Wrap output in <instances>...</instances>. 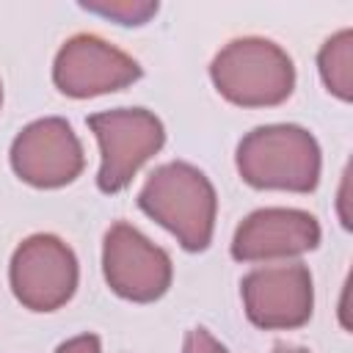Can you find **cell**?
<instances>
[{
    "instance_id": "1",
    "label": "cell",
    "mask_w": 353,
    "mask_h": 353,
    "mask_svg": "<svg viewBox=\"0 0 353 353\" xmlns=\"http://www.w3.org/2000/svg\"><path fill=\"white\" fill-rule=\"evenodd\" d=\"M138 207L188 251H204L212 240L218 196L212 182L190 163L174 160L154 168L138 193Z\"/></svg>"
},
{
    "instance_id": "2",
    "label": "cell",
    "mask_w": 353,
    "mask_h": 353,
    "mask_svg": "<svg viewBox=\"0 0 353 353\" xmlns=\"http://www.w3.org/2000/svg\"><path fill=\"white\" fill-rule=\"evenodd\" d=\"M237 171L259 190L309 193L320 182V146L298 124L256 127L237 146Z\"/></svg>"
},
{
    "instance_id": "3",
    "label": "cell",
    "mask_w": 353,
    "mask_h": 353,
    "mask_svg": "<svg viewBox=\"0 0 353 353\" xmlns=\"http://www.w3.org/2000/svg\"><path fill=\"white\" fill-rule=\"evenodd\" d=\"M221 97L240 108L281 105L295 88L292 58L270 39L245 36L229 41L210 66Z\"/></svg>"
},
{
    "instance_id": "4",
    "label": "cell",
    "mask_w": 353,
    "mask_h": 353,
    "mask_svg": "<svg viewBox=\"0 0 353 353\" xmlns=\"http://www.w3.org/2000/svg\"><path fill=\"white\" fill-rule=\"evenodd\" d=\"M99 143L97 185L102 193H119L132 182L138 168L154 157L165 141L163 121L143 108H116L88 116Z\"/></svg>"
},
{
    "instance_id": "5",
    "label": "cell",
    "mask_w": 353,
    "mask_h": 353,
    "mask_svg": "<svg viewBox=\"0 0 353 353\" xmlns=\"http://www.w3.org/2000/svg\"><path fill=\"white\" fill-rule=\"evenodd\" d=\"M77 256L55 234L22 240L11 256L8 279L17 301L30 312H55L77 290Z\"/></svg>"
},
{
    "instance_id": "6",
    "label": "cell",
    "mask_w": 353,
    "mask_h": 353,
    "mask_svg": "<svg viewBox=\"0 0 353 353\" xmlns=\"http://www.w3.org/2000/svg\"><path fill=\"white\" fill-rule=\"evenodd\" d=\"M102 273L108 287L135 303H152L171 287V256L135 226L119 221L102 243Z\"/></svg>"
},
{
    "instance_id": "7",
    "label": "cell",
    "mask_w": 353,
    "mask_h": 353,
    "mask_svg": "<svg viewBox=\"0 0 353 353\" xmlns=\"http://www.w3.org/2000/svg\"><path fill=\"white\" fill-rule=\"evenodd\" d=\"M240 292L245 314L256 328L290 331L312 317L314 287L309 268L301 262L256 268L243 279Z\"/></svg>"
},
{
    "instance_id": "8",
    "label": "cell",
    "mask_w": 353,
    "mask_h": 353,
    "mask_svg": "<svg viewBox=\"0 0 353 353\" xmlns=\"http://www.w3.org/2000/svg\"><path fill=\"white\" fill-rule=\"evenodd\" d=\"M83 165V143L72 124L58 116H47L22 127L11 143V168L33 188L69 185L80 176Z\"/></svg>"
},
{
    "instance_id": "9",
    "label": "cell",
    "mask_w": 353,
    "mask_h": 353,
    "mask_svg": "<svg viewBox=\"0 0 353 353\" xmlns=\"http://www.w3.org/2000/svg\"><path fill=\"white\" fill-rule=\"evenodd\" d=\"M138 77L141 66L135 58L91 33L72 36L58 50L52 63V80L58 91L74 99L121 91Z\"/></svg>"
},
{
    "instance_id": "10",
    "label": "cell",
    "mask_w": 353,
    "mask_h": 353,
    "mask_svg": "<svg viewBox=\"0 0 353 353\" xmlns=\"http://www.w3.org/2000/svg\"><path fill=\"white\" fill-rule=\"evenodd\" d=\"M320 243V223L306 210L265 207L251 212L232 237V256L237 262L290 259L314 251Z\"/></svg>"
},
{
    "instance_id": "11",
    "label": "cell",
    "mask_w": 353,
    "mask_h": 353,
    "mask_svg": "<svg viewBox=\"0 0 353 353\" xmlns=\"http://www.w3.org/2000/svg\"><path fill=\"white\" fill-rule=\"evenodd\" d=\"M317 69L325 88L342 102L353 99V30L345 28L325 39L317 55Z\"/></svg>"
},
{
    "instance_id": "12",
    "label": "cell",
    "mask_w": 353,
    "mask_h": 353,
    "mask_svg": "<svg viewBox=\"0 0 353 353\" xmlns=\"http://www.w3.org/2000/svg\"><path fill=\"white\" fill-rule=\"evenodd\" d=\"M80 6L91 14L113 19L119 25H143L157 14L154 0H85Z\"/></svg>"
},
{
    "instance_id": "13",
    "label": "cell",
    "mask_w": 353,
    "mask_h": 353,
    "mask_svg": "<svg viewBox=\"0 0 353 353\" xmlns=\"http://www.w3.org/2000/svg\"><path fill=\"white\" fill-rule=\"evenodd\" d=\"M182 353H229L207 328H193L188 331L185 336V345H182Z\"/></svg>"
},
{
    "instance_id": "14",
    "label": "cell",
    "mask_w": 353,
    "mask_h": 353,
    "mask_svg": "<svg viewBox=\"0 0 353 353\" xmlns=\"http://www.w3.org/2000/svg\"><path fill=\"white\" fill-rule=\"evenodd\" d=\"M55 353H102V350H99V336H94V334L72 336V339H66L63 345H58Z\"/></svg>"
},
{
    "instance_id": "15",
    "label": "cell",
    "mask_w": 353,
    "mask_h": 353,
    "mask_svg": "<svg viewBox=\"0 0 353 353\" xmlns=\"http://www.w3.org/2000/svg\"><path fill=\"white\" fill-rule=\"evenodd\" d=\"M345 204H347V171H345L342 190H339V218H342V226H350V218H347V212H345Z\"/></svg>"
},
{
    "instance_id": "16",
    "label": "cell",
    "mask_w": 353,
    "mask_h": 353,
    "mask_svg": "<svg viewBox=\"0 0 353 353\" xmlns=\"http://www.w3.org/2000/svg\"><path fill=\"white\" fill-rule=\"evenodd\" d=\"M273 353H309L306 347H292V345H279Z\"/></svg>"
},
{
    "instance_id": "17",
    "label": "cell",
    "mask_w": 353,
    "mask_h": 353,
    "mask_svg": "<svg viewBox=\"0 0 353 353\" xmlns=\"http://www.w3.org/2000/svg\"><path fill=\"white\" fill-rule=\"evenodd\" d=\"M0 102H3V85H0Z\"/></svg>"
}]
</instances>
